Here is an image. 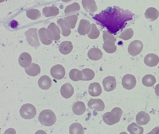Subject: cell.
Returning <instances> with one entry per match:
<instances>
[{
  "instance_id": "obj_25",
  "label": "cell",
  "mask_w": 159,
  "mask_h": 134,
  "mask_svg": "<svg viewBox=\"0 0 159 134\" xmlns=\"http://www.w3.org/2000/svg\"><path fill=\"white\" fill-rule=\"evenodd\" d=\"M25 71L29 75L34 77L40 73L41 68L39 65L33 63L28 68L25 69Z\"/></svg>"
},
{
  "instance_id": "obj_27",
  "label": "cell",
  "mask_w": 159,
  "mask_h": 134,
  "mask_svg": "<svg viewBox=\"0 0 159 134\" xmlns=\"http://www.w3.org/2000/svg\"><path fill=\"white\" fill-rule=\"evenodd\" d=\"M70 134H84L83 127L80 123H75L70 127Z\"/></svg>"
},
{
  "instance_id": "obj_3",
  "label": "cell",
  "mask_w": 159,
  "mask_h": 134,
  "mask_svg": "<svg viewBox=\"0 0 159 134\" xmlns=\"http://www.w3.org/2000/svg\"><path fill=\"white\" fill-rule=\"evenodd\" d=\"M21 116L26 120H30L34 118L37 114L36 107L30 104L26 103L22 106L20 110Z\"/></svg>"
},
{
  "instance_id": "obj_43",
  "label": "cell",
  "mask_w": 159,
  "mask_h": 134,
  "mask_svg": "<svg viewBox=\"0 0 159 134\" xmlns=\"http://www.w3.org/2000/svg\"><path fill=\"white\" fill-rule=\"evenodd\" d=\"M119 134H128L126 132H122L120 133Z\"/></svg>"
},
{
  "instance_id": "obj_24",
  "label": "cell",
  "mask_w": 159,
  "mask_h": 134,
  "mask_svg": "<svg viewBox=\"0 0 159 134\" xmlns=\"http://www.w3.org/2000/svg\"><path fill=\"white\" fill-rule=\"evenodd\" d=\"M103 47L104 50L108 54H112L117 51L115 42L112 40H108L104 41Z\"/></svg>"
},
{
  "instance_id": "obj_11",
  "label": "cell",
  "mask_w": 159,
  "mask_h": 134,
  "mask_svg": "<svg viewBox=\"0 0 159 134\" xmlns=\"http://www.w3.org/2000/svg\"><path fill=\"white\" fill-rule=\"evenodd\" d=\"M57 24L61 28L62 34L64 36H68L71 34V28L67 20L63 18L59 19L57 21Z\"/></svg>"
},
{
  "instance_id": "obj_31",
  "label": "cell",
  "mask_w": 159,
  "mask_h": 134,
  "mask_svg": "<svg viewBox=\"0 0 159 134\" xmlns=\"http://www.w3.org/2000/svg\"><path fill=\"white\" fill-rule=\"evenodd\" d=\"M127 130L131 134H143L144 132V128L135 123L129 125L127 127Z\"/></svg>"
},
{
  "instance_id": "obj_10",
  "label": "cell",
  "mask_w": 159,
  "mask_h": 134,
  "mask_svg": "<svg viewBox=\"0 0 159 134\" xmlns=\"http://www.w3.org/2000/svg\"><path fill=\"white\" fill-rule=\"evenodd\" d=\"M88 106L91 109L102 111L105 108L104 101L100 99H91L88 102Z\"/></svg>"
},
{
  "instance_id": "obj_28",
  "label": "cell",
  "mask_w": 159,
  "mask_h": 134,
  "mask_svg": "<svg viewBox=\"0 0 159 134\" xmlns=\"http://www.w3.org/2000/svg\"><path fill=\"white\" fill-rule=\"evenodd\" d=\"M69 76L71 80L74 82H78L81 80L82 81L83 74L82 70L77 69H73L70 72Z\"/></svg>"
},
{
  "instance_id": "obj_14",
  "label": "cell",
  "mask_w": 159,
  "mask_h": 134,
  "mask_svg": "<svg viewBox=\"0 0 159 134\" xmlns=\"http://www.w3.org/2000/svg\"><path fill=\"white\" fill-rule=\"evenodd\" d=\"M74 89L73 86L70 83L64 84L60 89V93L63 97L69 99L74 94Z\"/></svg>"
},
{
  "instance_id": "obj_20",
  "label": "cell",
  "mask_w": 159,
  "mask_h": 134,
  "mask_svg": "<svg viewBox=\"0 0 159 134\" xmlns=\"http://www.w3.org/2000/svg\"><path fill=\"white\" fill-rule=\"evenodd\" d=\"M73 48V44L70 41H64L59 45V51L63 55H66L70 54Z\"/></svg>"
},
{
  "instance_id": "obj_21",
  "label": "cell",
  "mask_w": 159,
  "mask_h": 134,
  "mask_svg": "<svg viewBox=\"0 0 159 134\" xmlns=\"http://www.w3.org/2000/svg\"><path fill=\"white\" fill-rule=\"evenodd\" d=\"M88 56L91 60H98L102 58L103 53L99 48L94 47L88 51Z\"/></svg>"
},
{
  "instance_id": "obj_34",
  "label": "cell",
  "mask_w": 159,
  "mask_h": 134,
  "mask_svg": "<svg viewBox=\"0 0 159 134\" xmlns=\"http://www.w3.org/2000/svg\"><path fill=\"white\" fill-rule=\"evenodd\" d=\"M134 35V31L133 29L128 28L125 30L119 36L118 38L123 39L125 41L130 40Z\"/></svg>"
},
{
  "instance_id": "obj_9",
  "label": "cell",
  "mask_w": 159,
  "mask_h": 134,
  "mask_svg": "<svg viewBox=\"0 0 159 134\" xmlns=\"http://www.w3.org/2000/svg\"><path fill=\"white\" fill-rule=\"evenodd\" d=\"M103 85L105 91L107 92L113 91L117 86L116 79L113 76H107L103 80Z\"/></svg>"
},
{
  "instance_id": "obj_2",
  "label": "cell",
  "mask_w": 159,
  "mask_h": 134,
  "mask_svg": "<svg viewBox=\"0 0 159 134\" xmlns=\"http://www.w3.org/2000/svg\"><path fill=\"white\" fill-rule=\"evenodd\" d=\"M39 120L41 124L45 126H52L56 122L57 117L52 110L45 109L40 113Z\"/></svg>"
},
{
  "instance_id": "obj_18",
  "label": "cell",
  "mask_w": 159,
  "mask_h": 134,
  "mask_svg": "<svg viewBox=\"0 0 159 134\" xmlns=\"http://www.w3.org/2000/svg\"><path fill=\"white\" fill-rule=\"evenodd\" d=\"M38 83L40 88L43 90H47L52 86V81L49 76L43 75L39 79Z\"/></svg>"
},
{
  "instance_id": "obj_29",
  "label": "cell",
  "mask_w": 159,
  "mask_h": 134,
  "mask_svg": "<svg viewBox=\"0 0 159 134\" xmlns=\"http://www.w3.org/2000/svg\"><path fill=\"white\" fill-rule=\"evenodd\" d=\"M142 82L145 86L151 87L155 84L156 83V79L155 76L152 74H147L142 78Z\"/></svg>"
},
{
  "instance_id": "obj_38",
  "label": "cell",
  "mask_w": 159,
  "mask_h": 134,
  "mask_svg": "<svg viewBox=\"0 0 159 134\" xmlns=\"http://www.w3.org/2000/svg\"><path fill=\"white\" fill-rule=\"evenodd\" d=\"M103 37L104 42L108 40H112V41H114L115 42L117 41V39L114 35L111 34L108 32L106 30L104 31V32H103Z\"/></svg>"
},
{
  "instance_id": "obj_5",
  "label": "cell",
  "mask_w": 159,
  "mask_h": 134,
  "mask_svg": "<svg viewBox=\"0 0 159 134\" xmlns=\"http://www.w3.org/2000/svg\"><path fill=\"white\" fill-rule=\"evenodd\" d=\"M39 34L41 42L45 45H50L54 40L53 34L51 31L45 28L39 30Z\"/></svg>"
},
{
  "instance_id": "obj_36",
  "label": "cell",
  "mask_w": 159,
  "mask_h": 134,
  "mask_svg": "<svg viewBox=\"0 0 159 134\" xmlns=\"http://www.w3.org/2000/svg\"><path fill=\"white\" fill-rule=\"evenodd\" d=\"M79 16V14L78 13L76 15H71V16H68L66 17V20L68 21L71 29H74L75 27H76V23H77V20H78Z\"/></svg>"
},
{
  "instance_id": "obj_40",
  "label": "cell",
  "mask_w": 159,
  "mask_h": 134,
  "mask_svg": "<svg viewBox=\"0 0 159 134\" xmlns=\"http://www.w3.org/2000/svg\"><path fill=\"white\" fill-rule=\"evenodd\" d=\"M146 134H159V126L156 127L151 131Z\"/></svg>"
},
{
  "instance_id": "obj_1",
  "label": "cell",
  "mask_w": 159,
  "mask_h": 134,
  "mask_svg": "<svg viewBox=\"0 0 159 134\" xmlns=\"http://www.w3.org/2000/svg\"><path fill=\"white\" fill-rule=\"evenodd\" d=\"M122 110L119 107H115L111 112L106 113L103 116V120L107 124L113 125L117 123L120 120L123 114Z\"/></svg>"
},
{
  "instance_id": "obj_19",
  "label": "cell",
  "mask_w": 159,
  "mask_h": 134,
  "mask_svg": "<svg viewBox=\"0 0 159 134\" xmlns=\"http://www.w3.org/2000/svg\"><path fill=\"white\" fill-rule=\"evenodd\" d=\"M159 11L153 7H149L146 10L145 13V17L150 21H155L159 17Z\"/></svg>"
},
{
  "instance_id": "obj_35",
  "label": "cell",
  "mask_w": 159,
  "mask_h": 134,
  "mask_svg": "<svg viewBox=\"0 0 159 134\" xmlns=\"http://www.w3.org/2000/svg\"><path fill=\"white\" fill-rule=\"evenodd\" d=\"M91 31L90 32L87 34L88 37L91 39H97L100 35V31L98 29L96 25L94 23H92L91 24Z\"/></svg>"
},
{
  "instance_id": "obj_17",
  "label": "cell",
  "mask_w": 159,
  "mask_h": 134,
  "mask_svg": "<svg viewBox=\"0 0 159 134\" xmlns=\"http://www.w3.org/2000/svg\"><path fill=\"white\" fill-rule=\"evenodd\" d=\"M102 92V87L99 83L96 82L92 83L89 86L88 92L92 96H98L101 95Z\"/></svg>"
},
{
  "instance_id": "obj_8",
  "label": "cell",
  "mask_w": 159,
  "mask_h": 134,
  "mask_svg": "<svg viewBox=\"0 0 159 134\" xmlns=\"http://www.w3.org/2000/svg\"><path fill=\"white\" fill-rule=\"evenodd\" d=\"M51 74L54 79L57 80H61L65 77L66 70L62 65L57 64L51 68Z\"/></svg>"
},
{
  "instance_id": "obj_39",
  "label": "cell",
  "mask_w": 159,
  "mask_h": 134,
  "mask_svg": "<svg viewBox=\"0 0 159 134\" xmlns=\"http://www.w3.org/2000/svg\"><path fill=\"white\" fill-rule=\"evenodd\" d=\"M4 134H16V131L13 128H9L4 132Z\"/></svg>"
},
{
  "instance_id": "obj_32",
  "label": "cell",
  "mask_w": 159,
  "mask_h": 134,
  "mask_svg": "<svg viewBox=\"0 0 159 134\" xmlns=\"http://www.w3.org/2000/svg\"><path fill=\"white\" fill-rule=\"evenodd\" d=\"M82 71L83 74L82 81H91L94 78L95 74L93 70L87 68V69H84Z\"/></svg>"
},
{
  "instance_id": "obj_33",
  "label": "cell",
  "mask_w": 159,
  "mask_h": 134,
  "mask_svg": "<svg viewBox=\"0 0 159 134\" xmlns=\"http://www.w3.org/2000/svg\"><path fill=\"white\" fill-rule=\"evenodd\" d=\"M26 15L28 17L32 20H36L40 17L41 13L38 9L32 8L27 11Z\"/></svg>"
},
{
  "instance_id": "obj_7",
  "label": "cell",
  "mask_w": 159,
  "mask_h": 134,
  "mask_svg": "<svg viewBox=\"0 0 159 134\" xmlns=\"http://www.w3.org/2000/svg\"><path fill=\"white\" fill-rule=\"evenodd\" d=\"M136 83V79L133 74H125L122 80L123 87L127 90H131L134 88L135 87Z\"/></svg>"
},
{
  "instance_id": "obj_12",
  "label": "cell",
  "mask_w": 159,
  "mask_h": 134,
  "mask_svg": "<svg viewBox=\"0 0 159 134\" xmlns=\"http://www.w3.org/2000/svg\"><path fill=\"white\" fill-rule=\"evenodd\" d=\"M18 61L21 67L26 69L32 64V57L29 53L24 52L20 55Z\"/></svg>"
},
{
  "instance_id": "obj_42",
  "label": "cell",
  "mask_w": 159,
  "mask_h": 134,
  "mask_svg": "<svg viewBox=\"0 0 159 134\" xmlns=\"http://www.w3.org/2000/svg\"><path fill=\"white\" fill-rule=\"evenodd\" d=\"M35 134H48L44 130H38L37 132L35 133Z\"/></svg>"
},
{
  "instance_id": "obj_22",
  "label": "cell",
  "mask_w": 159,
  "mask_h": 134,
  "mask_svg": "<svg viewBox=\"0 0 159 134\" xmlns=\"http://www.w3.org/2000/svg\"><path fill=\"white\" fill-rule=\"evenodd\" d=\"M72 110L73 113L76 115H82L86 111L85 104L83 101H77L73 105Z\"/></svg>"
},
{
  "instance_id": "obj_23",
  "label": "cell",
  "mask_w": 159,
  "mask_h": 134,
  "mask_svg": "<svg viewBox=\"0 0 159 134\" xmlns=\"http://www.w3.org/2000/svg\"><path fill=\"white\" fill-rule=\"evenodd\" d=\"M82 3L84 9L87 12H94L97 11L98 7L94 0H83Z\"/></svg>"
},
{
  "instance_id": "obj_13",
  "label": "cell",
  "mask_w": 159,
  "mask_h": 134,
  "mask_svg": "<svg viewBox=\"0 0 159 134\" xmlns=\"http://www.w3.org/2000/svg\"><path fill=\"white\" fill-rule=\"evenodd\" d=\"M91 28V24L89 20L82 19L80 21L78 31L80 35H84L90 32Z\"/></svg>"
},
{
  "instance_id": "obj_26",
  "label": "cell",
  "mask_w": 159,
  "mask_h": 134,
  "mask_svg": "<svg viewBox=\"0 0 159 134\" xmlns=\"http://www.w3.org/2000/svg\"><path fill=\"white\" fill-rule=\"evenodd\" d=\"M43 15L46 17L54 16L59 14V10L57 7H46L43 9Z\"/></svg>"
},
{
  "instance_id": "obj_4",
  "label": "cell",
  "mask_w": 159,
  "mask_h": 134,
  "mask_svg": "<svg viewBox=\"0 0 159 134\" xmlns=\"http://www.w3.org/2000/svg\"><path fill=\"white\" fill-rule=\"evenodd\" d=\"M25 35L28 42L30 46L34 47H39L40 44L38 37L37 28H30L25 32Z\"/></svg>"
},
{
  "instance_id": "obj_15",
  "label": "cell",
  "mask_w": 159,
  "mask_h": 134,
  "mask_svg": "<svg viewBox=\"0 0 159 134\" xmlns=\"http://www.w3.org/2000/svg\"><path fill=\"white\" fill-rule=\"evenodd\" d=\"M159 62V56L153 53L148 54L144 58V63L149 67H155L158 65Z\"/></svg>"
},
{
  "instance_id": "obj_41",
  "label": "cell",
  "mask_w": 159,
  "mask_h": 134,
  "mask_svg": "<svg viewBox=\"0 0 159 134\" xmlns=\"http://www.w3.org/2000/svg\"><path fill=\"white\" fill-rule=\"evenodd\" d=\"M155 93L156 96L159 97V83L156 85L155 87Z\"/></svg>"
},
{
  "instance_id": "obj_16",
  "label": "cell",
  "mask_w": 159,
  "mask_h": 134,
  "mask_svg": "<svg viewBox=\"0 0 159 134\" xmlns=\"http://www.w3.org/2000/svg\"><path fill=\"white\" fill-rule=\"evenodd\" d=\"M150 116L145 111H140L138 113L136 117L137 123L139 125H145L150 121Z\"/></svg>"
},
{
  "instance_id": "obj_6",
  "label": "cell",
  "mask_w": 159,
  "mask_h": 134,
  "mask_svg": "<svg viewBox=\"0 0 159 134\" xmlns=\"http://www.w3.org/2000/svg\"><path fill=\"white\" fill-rule=\"evenodd\" d=\"M143 42L139 40H134L130 43L128 47V53L132 56L139 55L143 50Z\"/></svg>"
},
{
  "instance_id": "obj_37",
  "label": "cell",
  "mask_w": 159,
  "mask_h": 134,
  "mask_svg": "<svg viewBox=\"0 0 159 134\" xmlns=\"http://www.w3.org/2000/svg\"><path fill=\"white\" fill-rule=\"evenodd\" d=\"M80 9V6L78 3L74 2L66 7L65 10V14H69L70 12L79 11Z\"/></svg>"
},
{
  "instance_id": "obj_30",
  "label": "cell",
  "mask_w": 159,
  "mask_h": 134,
  "mask_svg": "<svg viewBox=\"0 0 159 134\" xmlns=\"http://www.w3.org/2000/svg\"><path fill=\"white\" fill-rule=\"evenodd\" d=\"M48 29L52 33L54 41H58L60 39L61 36H60V29L55 23H54V22H52L48 26Z\"/></svg>"
}]
</instances>
